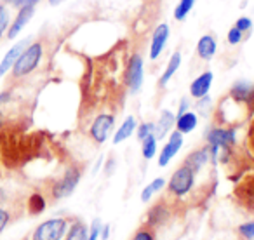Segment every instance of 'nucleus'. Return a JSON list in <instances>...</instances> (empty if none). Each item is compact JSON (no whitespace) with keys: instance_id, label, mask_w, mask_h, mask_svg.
<instances>
[{"instance_id":"obj_1","label":"nucleus","mask_w":254,"mask_h":240,"mask_svg":"<svg viewBox=\"0 0 254 240\" xmlns=\"http://www.w3.org/2000/svg\"><path fill=\"white\" fill-rule=\"evenodd\" d=\"M42 56H44V47L40 42L26 46V49L23 51L21 56L18 58V61H16L14 66H12V77L21 78V77L30 75L40 64Z\"/></svg>"},{"instance_id":"obj_2","label":"nucleus","mask_w":254,"mask_h":240,"mask_svg":"<svg viewBox=\"0 0 254 240\" xmlns=\"http://www.w3.org/2000/svg\"><path fill=\"white\" fill-rule=\"evenodd\" d=\"M193 184H195V171L190 169L187 164H183V166L178 167L173 176H171L169 191L174 197H185V195L191 191Z\"/></svg>"},{"instance_id":"obj_3","label":"nucleus","mask_w":254,"mask_h":240,"mask_svg":"<svg viewBox=\"0 0 254 240\" xmlns=\"http://www.w3.org/2000/svg\"><path fill=\"white\" fill-rule=\"evenodd\" d=\"M68 232V221L64 218H53L37 226L32 240H61Z\"/></svg>"},{"instance_id":"obj_4","label":"nucleus","mask_w":254,"mask_h":240,"mask_svg":"<svg viewBox=\"0 0 254 240\" xmlns=\"http://www.w3.org/2000/svg\"><path fill=\"white\" fill-rule=\"evenodd\" d=\"M78 181H80V169L77 167H70L66 169V173L63 174L61 180H58L53 184V197L54 198H66L70 197L75 191V188L78 186Z\"/></svg>"},{"instance_id":"obj_5","label":"nucleus","mask_w":254,"mask_h":240,"mask_svg":"<svg viewBox=\"0 0 254 240\" xmlns=\"http://www.w3.org/2000/svg\"><path fill=\"white\" fill-rule=\"evenodd\" d=\"M113 125H115V117L112 113H99L91 124V129H89L92 141H96L98 145H103L112 134Z\"/></svg>"},{"instance_id":"obj_6","label":"nucleus","mask_w":254,"mask_h":240,"mask_svg":"<svg viewBox=\"0 0 254 240\" xmlns=\"http://www.w3.org/2000/svg\"><path fill=\"white\" fill-rule=\"evenodd\" d=\"M143 75H145V71H143V58L139 54H132L129 58L126 70V85L131 94H136L141 89Z\"/></svg>"},{"instance_id":"obj_7","label":"nucleus","mask_w":254,"mask_h":240,"mask_svg":"<svg viewBox=\"0 0 254 240\" xmlns=\"http://www.w3.org/2000/svg\"><path fill=\"white\" fill-rule=\"evenodd\" d=\"M205 141L207 145L218 146L219 150H228L230 146L235 145L237 136H235V129H223V127H211L205 132Z\"/></svg>"},{"instance_id":"obj_8","label":"nucleus","mask_w":254,"mask_h":240,"mask_svg":"<svg viewBox=\"0 0 254 240\" xmlns=\"http://www.w3.org/2000/svg\"><path fill=\"white\" fill-rule=\"evenodd\" d=\"M181 146H183V134H181V132H178V131H174L173 134L169 136V141H167L166 145H164V148L160 150L159 166L166 167L167 164H169L171 160L178 155V152L181 150Z\"/></svg>"},{"instance_id":"obj_9","label":"nucleus","mask_w":254,"mask_h":240,"mask_svg":"<svg viewBox=\"0 0 254 240\" xmlns=\"http://www.w3.org/2000/svg\"><path fill=\"white\" fill-rule=\"evenodd\" d=\"M167 39H169V25L167 23H160L155 28L152 35V44H150V60H159L160 54L166 49Z\"/></svg>"},{"instance_id":"obj_10","label":"nucleus","mask_w":254,"mask_h":240,"mask_svg":"<svg viewBox=\"0 0 254 240\" xmlns=\"http://www.w3.org/2000/svg\"><path fill=\"white\" fill-rule=\"evenodd\" d=\"M230 98H232V101L254 106V84L247 80L235 82L230 89Z\"/></svg>"},{"instance_id":"obj_11","label":"nucleus","mask_w":254,"mask_h":240,"mask_svg":"<svg viewBox=\"0 0 254 240\" xmlns=\"http://www.w3.org/2000/svg\"><path fill=\"white\" fill-rule=\"evenodd\" d=\"M212 80H214V73H212V71H204V73L198 75L190 85L191 98L200 99V98H204V96H207L209 91H211Z\"/></svg>"},{"instance_id":"obj_12","label":"nucleus","mask_w":254,"mask_h":240,"mask_svg":"<svg viewBox=\"0 0 254 240\" xmlns=\"http://www.w3.org/2000/svg\"><path fill=\"white\" fill-rule=\"evenodd\" d=\"M33 14H35V5H28V7H21V9H19L18 16H16V19L12 21L11 28L7 30V37H9V39H11V40L16 39V37L21 33V30L30 23V19L33 18Z\"/></svg>"},{"instance_id":"obj_13","label":"nucleus","mask_w":254,"mask_h":240,"mask_svg":"<svg viewBox=\"0 0 254 240\" xmlns=\"http://www.w3.org/2000/svg\"><path fill=\"white\" fill-rule=\"evenodd\" d=\"M26 44H28L26 40H21V42L14 44V46L5 53V56L0 61V77H4L9 70H12V66H14V63L18 61V58L21 56V53L26 49Z\"/></svg>"},{"instance_id":"obj_14","label":"nucleus","mask_w":254,"mask_h":240,"mask_svg":"<svg viewBox=\"0 0 254 240\" xmlns=\"http://www.w3.org/2000/svg\"><path fill=\"white\" fill-rule=\"evenodd\" d=\"M174 124H176V115L169 110H162L159 117V122L155 124V131H153V136L157 138V141L164 139L171 131H173Z\"/></svg>"},{"instance_id":"obj_15","label":"nucleus","mask_w":254,"mask_h":240,"mask_svg":"<svg viewBox=\"0 0 254 240\" xmlns=\"http://www.w3.org/2000/svg\"><path fill=\"white\" fill-rule=\"evenodd\" d=\"M207 162H211V148H209V145L204 146V148L195 150V152H191L190 155L185 159V164H187L190 169H193L195 173H198Z\"/></svg>"},{"instance_id":"obj_16","label":"nucleus","mask_w":254,"mask_h":240,"mask_svg":"<svg viewBox=\"0 0 254 240\" xmlns=\"http://www.w3.org/2000/svg\"><path fill=\"white\" fill-rule=\"evenodd\" d=\"M216 49H218V42L212 35H202L197 42V54L200 60L204 61H211L216 54Z\"/></svg>"},{"instance_id":"obj_17","label":"nucleus","mask_w":254,"mask_h":240,"mask_svg":"<svg viewBox=\"0 0 254 240\" xmlns=\"http://www.w3.org/2000/svg\"><path fill=\"white\" fill-rule=\"evenodd\" d=\"M171 212L167 209L166 204H155L152 209L148 211V218H146V225L157 228V226H162L164 223L169 219Z\"/></svg>"},{"instance_id":"obj_18","label":"nucleus","mask_w":254,"mask_h":240,"mask_svg":"<svg viewBox=\"0 0 254 240\" xmlns=\"http://www.w3.org/2000/svg\"><path fill=\"white\" fill-rule=\"evenodd\" d=\"M197 125H198L197 113L185 112L183 115L176 117V124H174V127H176V131L181 132V134H190L191 131H195V127H197Z\"/></svg>"},{"instance_id":"obj_19","label":"nucleus","mask_w":254,"mask_h":240,"mask_svg":"<svg viewBox=\"0 0 254 240\" xmlns=\"http://www.w3.org/2000/svg\"><path fill=\"white\" fill-rule=\"evenodd\" d=\"M136 127H138V124H136L134 117L132 115L127 117L122 124H120V127L117 129L115 134H113V145H119V143H122V141H126V139L131 138L132 132L136 131Z\"/></svg>"},{"instance_id":"obj_20","label":"nucleus","mask_w":254,"mask_h":240,"mask_svg":"<svg viewBox=\"0 0 254 240\" xmlns=\"http://www.w3.org/2000/svg\"><path fill=\"white\" fill-rule=\"evenodd\" d=\"M180 66H181V53H178V51H176V53L171 56L169 63H167V66H166V71H164L162 77H160V80H159L160 87H166L167 82H169L171 78L174 77V73H176Z\"/></svg>"},{"instance_id":"obj_21","label":"nucleus","mask_w":254,"mask_h":240,"mask_svg":"<svg viewBox=\"0 0 254 240\" xmlns=\"http://www.w3.org/2000/svg\"><path fill=\"white\" fill-rule=\"evenodd\" d=\"M89 237V228L82 221H73L71 226L68 228L64 240H87Z\"/></svg>"},{"instance_id":"obj_22","label":"nucleus","mask_w":254,"mask_h":240,"mask_svg":"<svg viewBox=\"0 0 254 240\" xmlns=\"http://www.w3.org/2000/svg\"><path fill=\"white\" fill-rule=\"evenodd\" d=\"M164 186H166V180H164V178H157V180H153L152 183H150L148 186H145V190L141 191V202H148L153 195L159 193V191H162Z\"/></svg>"},{"instance_id":"obj_23","label":"nucleus","mask_w":254,"mask_h":240,"mask_svg":"<svg viewBox=\"0 0 254 240\" xmlns=\"http://www.w3.org/2000/svg\"><path fill=\"white\" fill-rule=\"evenodd\" d=\"M193 5H195V0H180L176 9H174V19H176V21L187 19V16L190 14L191 9H193Z\"/></svg>"},{"instance_id":"obj_24","label":"nucleus","mask_w":254,"mask_h":240,"mask_svg":"<svg viewBox=\"0 0 254 240\" xmlns=\"http://www.w3.org/2000/svg\"><path fill=\"white\" fill-rule=\"evenodd\" d=\"M141 153L146 160H152L157 155V138L153 134H150L141 141Z\"/></svg>"},{"instance_id":"obj_25","label":"nucleus","mask_w":254,"mask_h":240,"mask_svg":"<svg viewBox=\"0 0 254 240\" xmlns=\"http://www.w3.org/2000/svg\"><path fill=\"white\" fill-rule=\"evenodd\" d=\"M46 198L42 197L40 193H33L32 197H30L28 200V211L32 212V214H40V212H44V209H46Z\"/></svg>"},{"instance_id":"obj_26","label":"nucleus","mask_w":254,"mask_h":240,"mask_svg":"<svg viewBox=\"0 0 254 240\" xmlns=\"http://www.w3.org/2000/svg\"><path fill=\"white\" fill-rule=\"evenodd\" d=\"M153 131H155V124L153 122H143L139 127H136V136H138L139 141H143L150 134H153Z\"/></svg>"},{"instance_id":"obj_27","label":"nucleus","mask_w":254,"mask_h":240,"mask_svg":"<svg viewBox=\"0 0 254 240\" xmlns=\"http://www.w3.org/2000/svg\"><path fill=\"white\" fill-rule=\"evenodd\" d=\"M132 240H155V232L152 226H141L138 232L132 235Z\"/></svg>"},{"instance_id":"obj_28","label":"nucleus","mask_w":254,"mask_h":240,"mask_svg":"<svg viewBox=\"0 0 254 240\" xmlns=\"http://www.w3.org/2000/svg\"><path fill=\"white\" fill-rule=\"evenodd\" d=\"M239 233L242 239L246 240H253L254 239V221H249V223H244V225L239 226Z\"/></svg>"},{"instance_id":"obj_29","label":"nucleus","mask_w":254,"mask_h":240,"mask_svg":"<svg viewBox=\"0 0 254 240\" xmlns=\"http://www.w3.org/2000/svg\"><path fill=\"white\" fill-rule=\"evenodd\" d=\"M7 26H9V11L4 5H0V39L4 37Z\"/></svg>"},{"instance_id":"obj_30","label":"nucleus","mask_w":254,"mask_h":240,"mask_svg":"<svg viewBox=\"0 0 254 240\" xmlns=\"http://www.w3.org/2000/svg\"><path fill=\"white\" fill-rule=\"evenodd\" d=\"M242 35H244V33L240 32L239 28H235V26H233V28L228 30V35H226V39H228L230 46H237V44L242 42Z\"/></svg>"},{"instance_id":"obj_31","label":"nucleus","mask_w":254,"mask_h":240,"mask_svg":"<svg viewBox=\"0 0 254 240\" xmlns=\"http://www.w3.org/2000/svg\"><path fill=\"white\" fill-rule=\"evenodd\" d=\"M7 5H12L16 9H21V7H28V5H37L39 4V0H4Z\"/></svg>"},{"instance_id":"obj_32","label":"nucleus","mask_w":254,"mask_h":240,"mask_svg":"<svg viewBox=\"0 0 254 240\" xmlns=\"http://www.w3.org/2000/svg\"><path fill=\"white\" fill-rule=\"evenodd\" d=\"M235 28H239L240 32H249V30H253V19L246 18V16H242V18L237 19L235 23Z\"/></svg>"},{"instance_id":"obj_33","label":"nucleus","mask_w":254,"mask_h":240,"mask_svg":"<svg viewBox=\"0 0 254 240\" xmlns=\"http://www.w3.org/2000/svg\"><path fill=\"white\" fill-rule=\"evenodd\" d=\"M99 230H101V221H99V219H94L92 225H91V228H89L87 240H98L99 239Z\"/></svg>"},{"instance_id":"obj_34","label":"nucleus","mask_w":254,"mask_h":240,"mask_svg":"<svg viewBox=\"0 0 254 240\" xmlns=\"http://www.w3.org/2000/svg\"><path fill=\"white\" fill-rule=\"evenodd\" d=\"M9 219H11V214H9L7 211H5L4 207H0V233L4 232L5 226H7Z\"/></svg>"},{"instance_id":"obj_35","label":"nucleus","mask_w":254,"mask_h":240,"mask_svg":"<svg viewBox=\"0 0 254 240\" xmlns=\"http://www.w3.org/2000/svg\"><path fill=\"white\" fill-rule=\"evenodd\" d=\"M188 106H190V103H188V99H187V98L181 99V103H180V110H178L176 117H178V115H183L185 112H188Z\"/></svg>"},{"instance_id":"obj_36","label":"nucleus","mask_w":254,"mask_h":240,"mask_svg":"<svg viewBox=\"0 0 254 240\" xmlns=\"http://www.w3.org/2000/svg\"><path fill=\"white\" fill-rule=\"evenodd\" d=\"M99 237L103 240H106L110 237V225H101V230H99Z\"/></svg>"},{"instance_id":"obj_37","label":"nucleus","mask_w":254,"mask_h":240,"mask_svg":"<svg viewBox=\"0 0 254 240\" xmlns=\"http://www.w3.org/2000/svg\"><path fill=\"white\" fill-rule=\"evenodd\" d=\"M9 99H11V92H2V94H0V105L7 103Z\"/></svg>"},{"instance_id":"obj_38","label":"nucleus","mask_w":254,"mask_h":240,"mask_svg":"<svg viewBox=\"0 0 254 240\" xmlns=\"http://www.w3.org/2000/svg\"><path fill=\"white\" fill-rule=\"evenodd\" d=\"M113 166H115V162H113V159H110L108 166H106V174H112V171H113Z\"/></svg>"},{"instance_id":"obj_39","label":"nucleus","mask_w":254,"mask_h":240,"mask_svg":"<svg viewBox=\"0 0 254 240\" xmlns=\"http://www.w3.org/2000/svg\"><path fill=\"white\" fill-rule=\"evenodd\" d=\"M61 2H64V0H49V4H51V5H60Z\"/></svg>"},{"instance_id":"obj_40","label":"nucleus","mask_w":254,"mask_h":240,"mask_svg":"<svg viewBox=\"0 0 254 240\" xmlns=\"http://www.w3.org/2000/svg\"><path fill=\"white\" fill-rule=\"evenodd\" d=\"M0 200H4V191L0 190Z\"/></svg>"},{"instance_id":"obj_41","label":"nucleus","mask_w":254,"mask_h":240,"mask_svg":"<svg viewBox=\"0 0 254 240\" xmlns=\"http://www.w3.org/2000/svg\"><path fill=\"white\" fill-rule=\"evenodd\" d=\"M0 119H2V115H0Z\"/></svg>"},{"instance_id":"obj_42","label":"nucleus","mask_w":254,"mask_h":240,"mask_svg":"<svg viewBox=\"0 0 254 240\" xmlns=\"http://www.w3.org/2000/svg\"><path fill=\"white\" fill-rule=\"evenodd\" d=\"M0 5H2V4H0Z\"/></svg>"}]
</instances>
